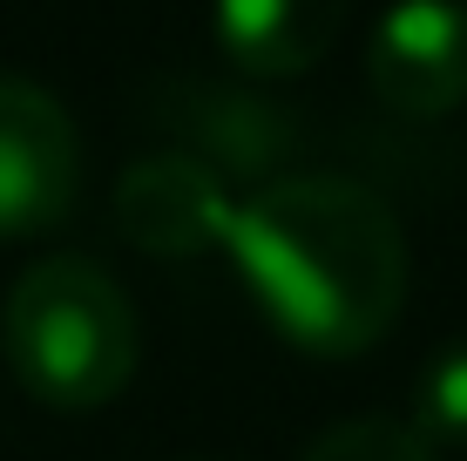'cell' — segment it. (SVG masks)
I'll return each mask as SVG.
<instances>
[{"mask_svg": "<svg viewBox=\"0 0 467 461\" xmlns=\"http://www.w3.org/2000/svg\"><path fill=\"white\" fill-rule=\"evenodd\" d=\"M244 292L271 326L318 360L366 353L407 306V237L379 190L352 177H278L223 231Z\"/></svg>", "mask_w": 467, "mask_h": 461, "instance_id": "cell-1", "label": "cell"}, {"mask_svg": "<svg viewBox=\"0 0 467 461\" xmlns=\"http://www.w3.org/2000/svg\"><path fill=\"white\" fill-rule=\"evenodd\" d=\"M0 353L41 407L88 414L136 380V306L95 258H41L14 278L0 306Z\"/></svg>", "mask_w": 467, "mask_h": 461, "instance_id": "cell-2", "label": "cell"}, {"mask_svg": "<svg viewBox=\"0 0 467 461\" xmlns=\"http://www.w3.org/2000/svg\"><path fill=\"white\" fill-rule=\"evenodd\" d=\"M82 197V136L68 109L27 75H0V237L68 225Z\"/></svg>", "mask_w": 467, "mask_h": 461, "instance_id": "cell-3", "label": "cell"}, {"mask_svg": "<svg viewBox=\"0 0 467 461\" xmlns=\"http://www.w3.org/2000/svg\"><path fill=\"white\" fill-rule=\"evenodd\" d=\"M366 82L386 109L447 116L467 102V7L461 0H393L366 41Z\"/></svg>", "mask_w": 467, "mask_h": 461, "instance_id": "cell-4", "label": "cell"}, {"mask_svg": "<svg viewBox=\"0 0 467 461\" xmlns=\"http://www.w3.org/2000/svg\"><path fill=\"white\" fill-rule=\"evenodd\" d=\"M237 204L223 197L217 170L190 150H156L136 156L116 183V225L136 251L156 258H197V251L223 245Z\"/></svg>", "mask_w": 467, "mask_h": 461, "instance_id": "cell-5", "label": "cell"}, {"mask_svg": "<svg viewBox=\"0 0 467 461\" xmlns=\"http://www.w3.org/2000/svg\"><path fill=\"white\" fill-rule=\"evenodd\" d=\"M352 0H217L211 35L217 47L257 82H292L318 68L339 41Z\"/></svg>", "mask_w": 467, "mask_h": 461, "instance_id": "cell-6", "label": "cell"}, {"mask_svg": "<svg viewBox=\"0 0 467 461\" xmlns=\"http://www.w3.org/2000/svg\"><path fill=\"white\" fill-rule=\"evenodd\" d=\"M413 435L427 448H467V340L427 360L420 387H413Z\"/></svg>", "mask_w": 467, "mask_h": 461, "instance_id": "cell-7", "label": "cell"}, {"mask_svg": "<svg viewBox=\"0 0 467 461\" xmlns=\"http://www.w3.org/2000/svg\"><path fill=\"white\" fill-rule=\"evenodd\" d=\"M298 461H433V448L413 435L407 421H386V414H359L339 421L312 441Z\"/></svg>", "mask_w": 467, "mask_h": 461, "instance_id": "cell-8", "label": "cell"}]
</instances>
